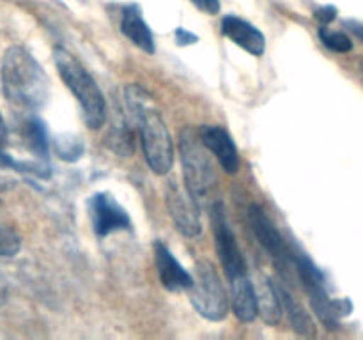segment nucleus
<instances>
[{"mask_svg": "<svg viewBox=\"0 0 363 340\" xmlns=\"http://www.w3.org/2000/svg\"><path fill=\"white\" fill-rule=\"evenodd\" d=\"M315 18L321 21V25H328V23H332V21L337 18V9H335V7H332V6L321 7V9L315 11Z\"/></svg>", "mask_w": 363, "mask_h": 340, "instance_id": "obj_22", "label": "nucleus"}, {"mask_svg": "<svg viewBox=\"0 0 363 340\" xmlns=\"http://www.w3.org/2000/svg\"><path fill=\"white\" fill-rule=\"evenodd\" d=\"M188 293L191 307L208 321H223L229 314L230 296L211 262L199 261L195 264L194 285L188 289Z\"/></svg>", "mask_w": 363, "mask_h": 340, "instance_id": "obj_6", "label": "nucleus"}, {"mask_svg": "<svg viewBox=\"0 0 363 340\" xmlns=\"http://www.w3.org/2000/svg\"><path fill=\"white\" fill-rule=\"evenodd\" d=\"M222 34L229 38L234 45L243 48L254 57L264 55L266 38L255 25L248 23L247 20L234 14H227L222 20Z\"/></svg>", "mask_w": 363, "mask_h": 340, "instance_id": "obj_11", "label": "nucleus"}, {"mask_svg": "<svg viewBox=\"0 0 363 340\" xmlns=\"http://www.w3.org/2000/svg\"><path fill=\"white\" fill-rule=\"evenodd\" d=\"M248 216H250L252 230H254L261 246L264 248L266 254L275 262L277 269L282 273L284 278L289 280L291 271H296V268H294V250L286 243L282 234L279 232L275 223L272 222V218L266 215V211L261 205L252 204Z\"/></svg>", "mask_w": 363, "mask_h": 340, "instance_id": "obj_7", "label": "nucleus"}, {"mask_svg": "<svg viewBox=\"0 0 363 340\" xmlns=\"http://www.w3.org/2000/svg\"><path fill=\"white\" fill-rule=\"evenodd\" d=\"M7 140H9V130H7L6 120H4L2 113H0V149L7 144Z\"/></svg>", "mask_w": 363, "mask_h": 340, "instance_id": "obj_24", "label": "nucleus"}, {"mask_svg": "<svg viewBox=\"0 0 363 340\" xmlns=\"http://www.w3.org/2000/svg\"><path fill=\"white\" fill-rule=\"evenodd\" d=\"M199 137L227 174L233 176L240 170V152H238L236 144H234L233 137L225 128L215 126V124L201 126Z\"/></svg>", "mask_w": 363, "mask_h": 340, "instance_id": "obj_10", "label": "nucleus"}, {"mask_svg": "<svg viewBox=\"0 0 363 340\" xmlns=\"http://www.w3.org/2000/svg\"><path fill=\"white\" fill-rule=\"evenodd\" d=\"M124 101L140 133V144L149 169L158 176H165L174 165V144L169 128L152 106V98L138 85H130L124 91Z\"/></svg>", "mask_w": 363, "mask_h": 340, "instance_id": "obj_2", "label": "nucleus"}, {"mask_svg": "<svg viewBox=\"0 0 363 340\" xmlns=\"http://www.w3.org/2000/svg\"><path fill=\"white\" fill-rule=\"evenodd\" d=\"M23 138L27 147L39 158H48V133L46 126L39 117H30L23 126Z\"/></svg>", "mask_w": 363, "mask_h": 340, "instance_id": "obj_17", "label": "nucleus"}, {"mask_svg": "<svg viewBox=\"0 0 363 340\" xmlns=\"http://www.w3.org/2000/svg\"><path fill=\"white\" fill-rule=\"evenodd\" d=\"M346 25L363 41V23H358V21H346Z\"/></svg>", "mask_w": 363, "mask_h": 340, "instance_id": "obj_25", "label": "nucleus"}, {"mask_svg": "<svg viewBox=\"0 0 363 340\" xmlns=\"http://www.w3.org/2000/svg\"><path fill=\"white\" fill-rule=\"evenodd\" d=\"M176 39H177V45L188 46V45H194V42H197L199 38L195 34H191V32H188L186 28H177Z\"/></svg>", "mask_w": 363, "mask_h": 340, "instance_id": "obj_23", "label": "nucleus"}, {"mask_svg": "<svg viewBox=\"0 0 363 340\" xmlns=\"http://www.w3.org/2000/svg\"><path fill=\"white\" fill-rule=\"evenodd\" d=\"M155 262L160 280L167 290L181 293V290H188L194 285V276L179 264V261L174 257L172 251L162 241L155 243Z\"/></svg>", "mask_w": 363, "mask_h": 340, "instance_id": "obj_12", "label": "nucleus"}, {"mask_svg": "<svg viewBox=\"0 0 363 340\" xmlns=\"http://www.w3.org/2000/svg\"><path fill=\"white\" fill-rule=\"evenodd\" d=\"M319 39H321L323 45H325L326 48L332 50V52L347 53L353 50V39H351L346 32L332 30L328 25H321V28H319Z\"/></svg>", "mask_w": 363, "mask_h": 340, "instance_id": "obj_18", "label": "nucleus"}, {"mask_svg": "<svg viewBox=\"0 0 363 340\" xmlns=\"http://www.w3.org/2000/svg\"><path fill=\"white\" fill-rule=\"evenodd\" d=\"M55 152L59 154V158L66 159V162H77L84 154V145L77 137L62 135V137H57Z\"/></svg>", "mask_w": 363, "mask_h": 340, "instance_id": "obj_19", "label": "nucleus"}, {"mask_svg": "<svg viewBox=\"0 0 363 340\" xmlns=\"http://www.w3.org/2000/svg\"><path fill=\"white\" fill-rule=\"evenodd\" d=\"M21 250V237L14 229L0 225V257H14Z\"/></svg>", "mask_w": 363, "mask_h": 340, "instance_id": "obj_20", "label": "nucleus"}, {"mask_svg": "<svg viewBox=\"0 0 363 340\" xmlns=\"http://www.w3.org/2000/svg\"><path fill=\"white\" fill-rule=\"evenodd\" d=\"M255 290H257V310L262 321L268 326L280 324L284 312L277 283L269 278H262L259 285H255Z\"/></svg>", "mask_w": 363, "mask_h": 340, "instance_id": "obj_16", "label": "nucleus"}, {"mask_svg": "<svg viewBox=\"0 0 363 340\" xmlns=\"http://www.w3.org/2000/svg\"><path fill=\"white\" fill-rule=\"evenodd\" d=\"M275 283H277V290H279L282 312L287 317V321H289L293 332L301 336H315L314 321H312L307 308H305L303 305L293 296V293H291L282 282H275Z\"/></svg>", "mask_w": 363, "mask_h": 340, "instance_id": "obj_15", "label": "nucleus"}, {"mask_svg": "<svg viewBox=\"0 0 363 340\" xmlns=\"http://www.w3.org/2000/svg\"><path fill=\"white\" fill-rule=\"evenodd\" d=\"M89 215H91L92 229L98 237L131 229V218L126 209L116 200L113 195L105 191L92 195L89 200Z\"/></svg>", "mask_w": 363, "mask_h": 340, "instance_id": "obj_8", "label": "nucleus"}, {"mask_svg": "<svg viewBox=\"0 0 363 340\" xmlns=\"http://www.w3.org/2000/svg\"><path fill=\"white\" fill-rule=\"evenodd\" d=\"M181 163H183L184 186L190 197L197 202L199 208L209 200L216 184L215 169L208 156V149L202 144L201 137L191 130H184L179 135Z\"/></svg>", "mask_w": 363, "mask_h": 340, "instance_id": "obj_4", "label": "nucleus"}, {"mask_svg": "<svg viewBox=\"0 0 363 340\" xmlns=\"http://www.w3.org/2000/svg\"><path fill=\"white\" fill-rule=\"evenodd\" d=\"M190 2L206 14L220 13V0H190Z\"/></svg>", "mask_w": 363, "mask_h": 340, "instance_id": "obj_21", "label": "nucleus"}, {"mask_svg": "<svg viewBox=\"0 0 363 340\" xmlns=\"http://www.w3.org/2000/svg\"><path fill=\"white\" fill-rule=\"evenodd\" d=\"M294 268H296V275L300 276L301 283H303L305 290L311 298L312 310L315 312L319 321L328 329L339 328L340 317L351 312L350 301H333L326 290L325 275H323L321 269L312 262L311 257L296 250H294Z\"/></svg>", "mask_w": 363, "mask_h": 340, "instance_id": "obj_5", "label": "nucleus"}, {"mask_svg": "<svg viewBox=\"0 0 363 340\" xmlns=\"http://www.w3.org/2000/svg\"><path fill=\"white\" fill-rule=\"evenodd\" d=\"M230 307L241 322H252L259 315L257 290L250 275L230 278Z\"/></svg>", "mask_w": 363, "mask_h": 340, "instance_id": "obj_13", "label": "nucleus"}, {"mask_svg": "<svg viewBox=\"0 0 363 340\" xmlns=\"http://www.w3.org/2000/svg\"><path fill=\"white\" fill-rule=\"evenodd\" d=\"M53 60L59 76L77 98L89 130L103 128L106 123V101L94 76L73 53L64 48L53 50Z\"/></svg>", "mask_w": 363, "mask_h": 340, "instance_id": "obj_3", "label": "nucleus"}, {"mask_svg": "<svg viewBox=\"0 0 363 340\" xmlns=\"http://www.w3.org/2000/svg\"><path fill=\"white\" fill-rule=\"evenodd\" d=\"M0 84L9 103L23 110L43 108L50 98V78L23 46H9L0 64Z\"/></svg>", "mask_w": 363, "mask_h": 340, "instance_id": "obj_1", "label": "nucleus"}, {"mask_svg": "<svg viewBox=\"0 0 363 340\" xmlns=\"http://www.w3.org/2000/svg\"><path fill=\"white\" fill-rule=\"evenodd\" d=\"M121 32L133 42L137 48L144 50L145 53L152 55L156 52L155 46V35H152L151 28L145 23L142 11L137 4L124 7L123 16H121Z\"/></svg>", "mask_w": 363, "mask_h": 340, "instance_id": "obj_14", "label": "nucleus"}, {"mask_svg": "<svg viewBox=\"0 0 363 340\" xmlns=\"http://www.w3.org/2000/svg\"><path fill=\"white\" fill-rule=\"evenodd\" d=\"M165 202L169 215L172 218L174 225L183 236L199 237L202 234L201 216H199V205L190 193H183L179 184L170 181L165 188Z\"/></svg>", "mask_w": 363, "mask_h": 340, "instance_id": "obj_9", "label": "nucleus"}]
</instances>
